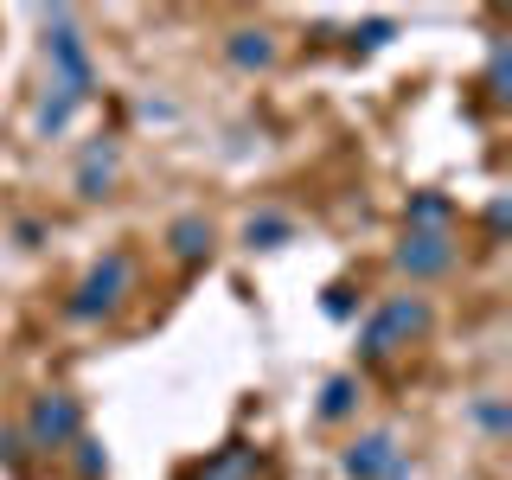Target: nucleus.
<instances>
[{"mask_svg": "<svg viewBox=\"0 0 512 480\" xmlns=\"http://www.w3.org/2000/svg\"><path fill=\"white\" fill-rule=\"evenodd\" d=\"M295 237H301V231H295V218L276 212V205H263V212H250V218H244L237 244H244V250H288Z\"/></svg>", "mask_w": 512, "mask_h": 480, "instance_id": "obj_13", "label": "nucleus"}, {"mask_svg": "<svg viewBox=\"0 0 512 480\" xmlns=\"http://www.w3.org/2000/svg\"><path fill=\"white\" fill-rule=\"evenodd\" d=\"M39 26H45V64H52V90L77 96V103L90 109V96H96V58H90V39H84V26H77V13H71V7H45Z\"/></svg>", "mask_w": 512, "mask_h": 480, "instance_id": "obj_2", "label": "nucleus"}, {"mask_svg": "<svg viewBox=\"0 0 512 480\" xmlns=\"http://www.w3.org/2000/svg\"><path fill=\"white\" fill-rule=\"evenodd\" d=\"M180 480H263V448H250V442H224V448H212L205 461L180 468Z\"/></svg>", "mask_w": 512, "mask_h": 480, "instance_id": "obj_9", "label": "nucleus"}, {"mask_svg": "<svg viewBox=\"0 0 512 480\" xmlns=\"http://www.w3.org/2000/svg\"><path fill=\"white\" fill-rule=\"evenodd\" d=\"M365 404V378L359 372H333L327 384H320V397H314V416L320 423H352Z\"/></svg>", "mask_w": 512, "mask_h": 480, "instance_id": "obj_11", "label": "nucleus"}, {"mask_svg": "<svg viewBox=\"0 0 512 480\" xmlns=\"http://www.w3.org/2000/svg\"><path fill=\"white\" fill-rule=\"evenodd\" d=\"M480 96H487L493 109H506V103H512V52H506V39H493V52H487V71H480Z\"/></svg>", "mask_w": 512, "mask_h": 480, "instance_id": "obj_15", "label": "nucleus"}, {"mask_svg": "<svg viewBox=\"0 0 512 480\" xmlns=\"http://www.w3.org/2000/svg\"><path fill=\"white\" fill-rule=\"evenodd\" d=\"M276 58H282V45L269 26H231L224 32V64L231 71H269Z\"/></svg>", "mask_w": 512, "mask_h": 480, "instance_id": "obj_10", "label": "nucleus"}, {"mask_svg": "<svg viewBox=\"0 0 512 480\" xmlns=\"http://www.w3.org/2000/svg\"><path fill=\"white\" fill-rule=\"evenodd\" d=\"M26 461H32V448H26V436H20V423H0V468L20 474Z\"/></svg>", "mask_w": 512, "mask_h": 480, "instance_id": "obj_20", "label": "nucleus"}, {"mask_svg": "<svg viewBox=\"0 0 512 480\" xmlns=\"http://www.w3.org/2000/svg\"><path fill=\"white\" fill-rule=\"evenodd\" d=\"M340 474L346 480H410V448L391 429H365L340 448Z\"/></svg>", "mask_w": 512, "mask_h": 480, "instance_id": "obj_5", "label": "nucleus"}, {"mask_svg": "<svg viewBox=\"0 0 512 480\" xmlns=\"http://www.w3.org/2000/svg\"><path fill=\"white\" fill-rule=\"evenodd\" d=\"M160 244H167V256L180 269H205L218 256V224L205 218V212H180L167 224V237H160Z\"/></svg>", "mask_w": 512, "mask_h": 480, "instance_id": "obj_8", "label": "nucleus"}, {"mask_svg": "<svg viewBox=\"0 0 512 480\" xmlns=\"http://www.w3.org/2000/svg\"><path fill=\"white\" fill-rule=\"evenodd\" d=\"M429 327H436V308H429V295H384L372 314L359 320V365H391L404 346L429 340Z\"/></svg>", "mask_w": 512, "mask_h": 480, "instance_id": "obj_1", "label": "nucleus"}, {"mask_svg": "<svg viewBox=\"0 0 512 480\" xmlns=\"http://www.w3.org/2000/svg\"><path fill=\"white\" fill-rule=\"evenodd\" d=\"M391 263H397V276H410V282H442V276H455L461 244H455V231H404L397 250H391Z\"/></svg>", "mask_w": 512, "mask_h": 480, "instance_id": "obj_6", "label": "nucleus"}, {"mask_svg": "<svg viewBox=\"0 0 512 480\" xmlns=\"http://www.w3.org/2000/svg\"><path fill=\"white\" fill-rule=\"evenodd\" d=\"M64 455H71V468H77V480H109V448H103V436H77L71 448H64Z\"/></svg>", "mask_w": 512, "mask_h": 480, "instance_id": "obj_17", "label": "nucleus"}, {"mask_svg": "<svg viewBox=\"0 0 512 480\" xmlns=\"http://www.w3.org/2000/svg\"><path fill=\"white\" fill-rule=\"evenodd\" d=\"M404 231H455V199L442 186H416L404 199Z\"/></svg>", "mask_w": 512, "mask_h": 480, "instance_id": "obj_12", "label": "nucleus"}, {"mask_svg": "<svg viewBox=\"0 0 512 480\" xmlns=\"http://www.w3.org/2000/svg\"><path fill=\"white\" fill-rule=\"evenodd\" d=\"M128 295H135V250H103V256L84 269V282L64 295V320L96 327V320H109Z\"/></svg>", "mask_w": 512, "mask_h": 480, "instance_id": "obj_3", "label": "nucleus"}, {"mask_svg": "<svg viewBox=\"0 0 512 480\" xmlns=\"http://www.w3.org/2000/svg\"><path fill=\"white\" fill-rule=\"evenodd\" d=\"M468 423L480 429V436H493V442H500V436H512V404H506L500 391H480L474 404H468Z\"/></svg>", "mask_w": 512, "mask_h": 480, "instance_id": "obj_16", "label": "nucleus"}, {"mask_svg": "<svg viewBox=\"0 0 512 480\" xmlns=\"http://www.w3.org/2000/svg\"><path fill=\"white\" fill-rule=\"evenodd\" d=\"M141 116H148V122H173V103H160V96H141Z\"/></svg>", "mask_w": 512, "mask_h": 480, "instance_id": "obj_23", "label": "nucleus"}, {"mask_svg": "<svg viewBox=\"0 0 512 480\" xmlns=\"http://www.w3.org/2000/svg\"><path fill=\"white\" fill-rule=\"evenodd\" d=\"M13 237H20V250H39L45 244V224L39 218H20V224H13Z\"/></svg>", "mask_w": 512, "mask_h": 480, "instance_id": "obj_22", "label": "nucleus"}, {"mask_svg": "<svg viewBox=\"0 0 512 480\" xmlns=\"http://www.w3.org/2000/svg\"><path fill=\"white\" fill-rule=\"evenodd\" d=\"M397 39V20H359L346 32V52L352 58H372V52H384V45Z\"/></svg>", "mask_w": 512, "mask_h": 480, "instance_id": "obj_19", "label": "nucleus"}, {"mask_svg": "<svg viewBox=\"0 0 512 480\" xmlns=\"http://www.w3.org/2000/svg\"><path fill=\"white\" fill-rule=\"evenodd\" d=\"M480 224H487V237H493V244H506V224H512V199H506V192H493V199H487Z\"/></svg>", "mask_w": 512, "mask_h": 480, "instance_id": "obj_21", "label": "nucleus"}, {"mask_svg": "<svg viewBox=\"0 0 512 480\" xmlns=\"http://www.w3.org/2000/svg\"><path fill=\"white\" fill-rule=\"evenodd\" d=\"M20 436H26L32 455H64V448L84 436V397H71V391H39V397L26 404Z\"/></svg>", "mask_w": 512, "mask_h": 480, "instance_id": "obj_4", "label": "nucleus"}, {"mask_svg": "<svg viewBox=\"0 0 512 480\" xmlns=\"http://www.w3.org/2000/svg\"><path fill=\"white\" fill-rule=\"evenodd\" d=\"M116 173H122V141L116 135H90L84 141V154H77V173H71V186H77V199H109L116 192Z\"/></svg>", "mask_w": 512, "mask_h": 480, "instance_id": "obj_7", "label": "nucleus"}, {"mask_svg": "<svg viewBox=\"0 0 512 480\" xmlns=\"http://www.w3.org/2000/svg\"><path fill=\"white\" fill-rule=\"evenodd\" d=\"M320 314H327L333 327H352V320H359V282H327L320 288Z\"/></svg>", "mask_w": 512, "mask_h": 480, "instance_id": "obj_18", "label": "nucleus"}, {"mask_svg": "<svg viewBox=\"0 0 512 480\" xmlns=\"http://www.w3.org/2000/svg\"><path fill=\"white\" fill-rule=\"evenodd\" d=\"M77 116H84V103H77V96L45 90V96H39V109H32V135H39V141H58Z\"/></svg>", "mask_w": 512, "mask_h": 480, "instance_id": "obj_14", "label": "nucleus"}]
</instances>
